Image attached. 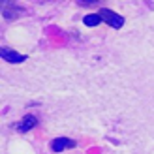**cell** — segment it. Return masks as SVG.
Listing matches in <instances>:
<instances>
[{
  "mask_svg": "<svg viewBox=\"0 0 154 154\" xmlns=\"http://www.w3.org/2000/svg\"><path fill=\"white\" fill-rule=\"evenodd\" d=\"M98 15L102 17L103 23H107V25H111L113 28H120L122 25H124V17L119 13H115L113 10H109V8H102V10L98 11Z\"/></svg>",
  "mask_w": 154,
  "mask_h": 154,
  "instance_id": "cell-1",
  "label": "cell"
},
{
  "mask_svg": "<svg viewBox=\"0 0 154 154\" xmlns=\"http://www.w3.org/2000/svg\"><path fill=\"white\" fill-rule=\"evenodd\" d=\"M0 57H2L6 62H10V64H19V62H25V60H26L25 55H21V53L13 51V49H8V47H2Z\"/></svg>",
  "mask_w": 154,
  "mask_h": 154,
  "instance_id": "cell-2",
  "label": "cell"
},
{
  "mask_svg": "<svg viewBox=\"0 0 154 154\" xmlns=\"http://www.w3.org/2000/svg\"><path fill=\"white\" fill-rule=\"evenodd\" d=\"M73 147H77V143L73 139H68V137H57V139H53V143H51V149L55 152H62L66 149H73Z\"/></svg>",
  "mask_w": 154,
  "mask_h": 154,
  "instance_id": "cell-3",
  "label": "cell"
},
{
  "mask_svg": "<svg viewBox=\"0 0 154 154\" xmlns=\"http://www.w3.org/2000/svg\"><path fill=\"white\" fill-rule=\"evenodd\" d=\"M38 124V119L34 117V115H25V117L21 119V122L17 124V130L19 132H30V130H34V126Z\"/></svg>",
  "mask_w": 154,
  "mask_h": 154,
  "instance_id": "cell-4",
  "label": "cell"
},
{
  "mask_svg": "<svg viewBox=\"0 0 154 154\" xmlns=\"http://www.w3.org/2000/svg\"><path fill=\"white\" fill-rule=\"evenodd\" d=\"M2 15L6 19H13L17 15H21V8L11 4V2H2Z\"/></svg>",
  "mask_w": 154,
  "mask_h": 154,
  "instance_id": "cell-5",
  "label": "cell"
},
{
  "mask_svg": "<svg viewBox=\"0 0 154 154\" xmlns=\"http://www.w3.org/2000/svg\"><path fill=\"white\" fill-rule=\"evenodd\" d=\"M83 23L87 26H96V25L102 23V17H100L98 13H88V15H85V17H83Z\"/></svg>",
  "mask_w": 154,
  "mask_h": 154,
  "instance_id": "cell-6",
  "label": "cell"
}]
</instances>
